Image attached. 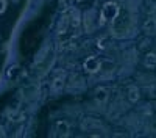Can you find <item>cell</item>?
<instances>
[{
	"instance_id": "cell-7",
	"label": "cell",
	"mask_w": 156,
	"mask_h": 138,
	"mask_svg": "<svg viewBox=\"0 0 156 138\" xmlns=\"http://www.w3.org/2000/svg\"><path fill=\"white\" fill-rule=\"evenodd\" d=\"M144 32L148 33V35H151V33L156 32V19L154 17H148L144 22Z\"/></svg>"
},
{
	"instance_id": "cell-2",
	"label": "cell",
	"mask_w": 156,
	"mask_h": 138,
	"mask_svg": "<svg viewBox=\"0 0 156 138\" xmlns=\"http://www.w3.org/2000/svg\"><path fill=\"white\" fill-rule=\"evenodd\" d=\"M100 68H101V61L97 57H89L84 61V69L90 74H95L97 71H100Z\"/></svg>"
},
{
	"instance_id": "cell-5",
	"label": "cell",
	"mask_w": 156,
	"mask_h": 138,
	"mask_svg": "<svg viewBox=\"0 0 156 138\" xmlns=\"http://www.w3.org/2000/svg\"><path fill=\"white\" fill-rule=\"evenodd\" d=\"M55 132H56V135H59V136L69 135V124H67L66 121H58L56 125H55Z\"/></svg>"
},
{
	"instance_id": "cell-6",
	"label": "cell",
	"mask_w": 156,
	"mask_h": 138,
	"mask_svg": "<svg viewBox=\"0 0 156 138\" xmlns=\"http://www.w3.org/2000/svg\"><path fill=\"white\" fill-rule=\"evenodd\" d=\"M139 97H140V94H139L137 86L131 85V86L128 88V100H129V102H133V104H136L137 100H139Z\"/></svg>"
},
{
	"instance_id": "cell-4",
	"label": "cell",
	"mask_w": 156,
	"mask_h": 138,
	"mask_svg": "<svg viewBox=\"0 0 156 138\" xmlns=\"http://www.w3.org/2000/svg\"><path fill=\"white\" fill-rule=\"evenodd\" d=\"M108 96H109L108 88H97V91H95V100H97L100 105L106 102V100H108Z\"/></svg>"
},
{
	"instance_id": "cell-3",
	"label": "cell",
	"mask_w": 156,
	"mask_h": 138,
	"mask_svg": "<svg viewBox=\"0 0 156 138\" xmlns=\"http://www.w3.org/2000/svg\"><path fill=\"white\" fill-rule=\"evenodd\" d=\"M81 127H83V130H86V132H94L95 129H101L103 125H101V122H100L98 119L86 118V119H83V122H81Z\"/></svg>"
},
{
	"instance_id": "cell-1",
	"label": "cell",
	"mask_w": 156,
	"mask_h": 138,
	"mask_svg": "<svg viewBox=\"0 0 156 138\" xmlns=\"http://www.w3.org/2000/svg\"><path fill=\"white\" fill-rule=\"evenodd\" d=\"M117 16H119V5H117L115 2H108L101 8L100 24H105L106 21H115Z\"/></svg>"
},
{
	"instance_id": "cell-9",
	"label": "cell",
	"mask_w": 156,
	"mask_h": 138,
	"mask_svg": "<svg viewBox=\"0 0 156 138\" xmlns=\"http://www.w3.org/2000/svg\"><path fill=\"white\" fill-rule=\"evenodd\" d=\"M154 65H156V54H147L144 57V66L153 68Z\"/></svg>"
},
{
	"instance_id": "cell-8",
	"label": "cell",
	"mask_w": 156,
	"mask_h": 138,
	"mask_svg": "<svg viewBox=\"0 0 156 138\" xmlns=\"http://www.w3.org/2000/svg\"><path fill=\"white\" fill-rule=\"evenodd\" d=\"M64 85H66V80H64V77L55 79V80H53V85H51V91H53V93H59L62 88H64Z\"/></svg>"
},
{
	"instance_id": "cell-11",
	"label": "cell",
	"mask_w": 156,
	"mask_h": 138,
	"mask_svg": "<svg viewBox=\"0 0 156 138\" xmlns=\"http://www.w3.org/2000/svg\"><path fill=\"white\" fill-rule=\"evenodd\" d=\"M25 93H28V91H25ZM30 93H37V88L36 86H30ZM34 94H25V97H33Z\"/></svg>"
},
{
	"instance_id": "cell-12",
	"label": "cell",
	"mask_w": 156,
	"mask_h": 138,
	"mask_svg": "<svg viewBox=\"0 0 156 138\" xmlns=\"http://www.w3.org/2000/svg\"><path fill=\"white\" fill-rule=\"evenodd\" d=\"M6 8V0H0V13H3Z\"/></svg>"
},
{
	"instance_id": "cell-10",
	"label": "cell",
	"mask_w": 156,
	"mask_h": 138,
	"mask_svg": "<svg viewBox=\"0 0 156 138\" xmlns=\"http://www.w3.org/2000/svg\"><path fill=\"white\" fill-rule=\"evenodd\" d=\"M78 24H80V14H76V13L73 11V16H72V27H78Z\"/></svg>"
}]
</instances>
